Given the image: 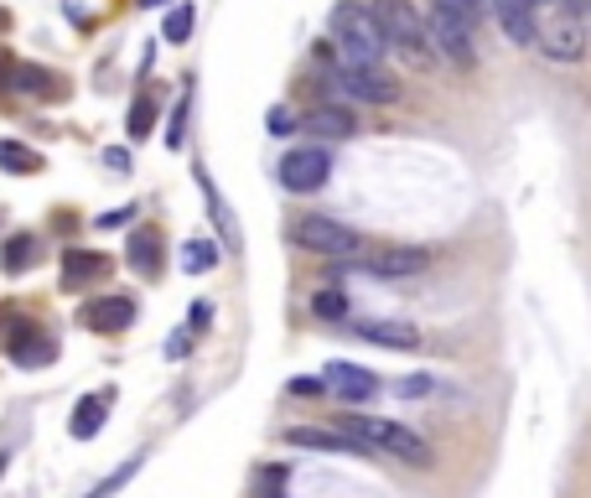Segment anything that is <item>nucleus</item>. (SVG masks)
I'll use <instances>...</instances> for the list:
<instances>
[{"mask_svg": "<svg viewBox=\"0 0 591 498\" xmlns=\"http://www.w3.org/2000/svg\"><path fill=\"white\" fill-rule=\"evenodd\" d=\"M188 343H192V332L177 328L171 337H166V358H182V354H188Z\"/></svg>", "mask_w": 591, "mask_h": 498, "instance_id": "33", "label": "nucleus"}, {"mask_svg": "<svg viewBox=\"0 0 591 498\" xmlns=\"http://www.w3.org/2000/svg\"><path fill=\"white\" fill-rule=\"evenodd\" d=\"M311 317L343 322V317H354V311H348V296H343V291H317V296H311Z\"/></svg>", "mask_w": 591, "mask_h": 498, "instance_id": "26", "label": "nucleus"}, {"mask_svg": "<svg viewBox=\"0 0 591 498\" xmlns=\"http://www.w3.org/2000/svg\"><path fill=\"white\" fill-rule=\"evenodd\" d=\"M197 188H203V197H208V214H214V224H218V234L229 239V250H239L244 239H239V224H234V214L223 208V197H218V188H214V177L197 166Z\"/></svg>", "mask_w": 591, "mask_h": 498, "instance_id": "20", "label": "nucleus"}, {"mask_svg": "<svg viewBox=\"0 0 591 498\" xmlns=\"http://www.w3.org/2000/svg\"><path fill=\"white\" fill-rule=\"evenodd\" d=\"M141 5H166V0H141Z\"/></svg>", "mask_w": 591, "mask_h": 498, "instance_id": "40", "label": "nucleus"}, {"mask_svg": "<svg viewBox=\"0 0 591 498\" xmlns=\"http://www.w3.org/2000/svg\"><path fill=\"white\" fill-rule=\"evenodd\" d=\"M285 442L291 447H301V451H327V457H369V451L358 447L354 436H343L337 426H291L285 431Z\"/></svg>", "mask_w": 591, "mask_h": 498, "instance_id": "13", "label": "nucleus"}, {"mask_svg": "<svg viewBox=\"0 0 591 498\" xmlns=\"http://www.w3.org/2000/svg\"><path fill=\"white\" fill-rule=\"evenodd\" d=\"M192 26H197V11H192V0H188V5H177V11L166 16L162 42H188V37H192Z\"/></svg>", "mask_w": 591, "mask_h": 498, "instance_id": "27", "label": "nucleus"}, {"mask_svg": "<svg viewBox=\"0 0 591 498\" xmlns=\"http://www.w3.org/2000/svg\"><path fill=\"white\" fill-rule=\"evenodd\" d=\"M431 5H441V11H451L457 22L467 26V31H477V22L488 16V0H431Z\"/></svg>", "mask_w": 591, "mask_h": 498, "instance_id": "28", "label": "nucleus"}, {"mask_svg": "<svg viewBox=\"0 0 591 498\" xmlns=\"http://www.w3.org/2000/svg\"><path fill=\"white\" fill-rule=\"evenodd\" d=\"M337 431L354 436L363 451L400 457V462H410V468H431V462H436V451H431L426 436L400 426V421H378V416H337Z\"/></svg>", "mask_w": 591, "mask_h": 498, "instance_id": "2", "label": "nucleus"}, {"mask_svg": "<svg viewBox=\"0 0 591 498\" xmlns=\"http://www.w3.org/2000/svg\"><path fill=\"white\" fill-rule=\"evenodd\" d=\"M431 390H436V374H410V380L395 384L400 400H421V395H431Z\"/></svg>", "mask_w": 591, "mask_h": 498, "instance_id": "30", "label": "nucleus"}, {"mask_svg": "<svg viewBox=\"0 0 591 498\" xmlns=\"http://www.w3.org/2000/svg\"><path fill=\"white\" fill-rule=\"evenodd\" d=\"M110 276V260L99 250H63V291H83Z\"/></svg>", "mask_w": 591, "mask_h": 498, "instance_id": "16", "label": "nucleus"}, {"mask_svg": "<svg viewBox=\"0 0 591 498\" xmlns=\"http://www.w3.org/2000/svg\"><path fill=\"white\" fill-rule=\"evenodd\" d=\"M296 244L311 250V255H322V260H358V250H363V239L348 229V224H337L327 214H307L296 224Z\"/></svg>", "mask_w": 591, "mask_h": 498, "instance_id": "4", "label": "nucleus"}, {"mask_svg": "<svg viewBox=\"0 0 591 498\" xmlns=\"http://www.w3.org/2000/svg\"><path fill=\"white\" fill-rule=\"evenodd\" d=\"M104 410H110V395H83V400L73 405L68 431L78 436V442H94L99 426H104Z\"/></svg>", "mask_w": 591, "mask_h": 498, "instance_id": "19", "label": "nucleus"}, {"mask_svg": "<svg viewBox=\"0 0 591 498\" xmlns=\"http://www.w3.org/2000/svg\"><path fill=\"white\" fill-rule=\"evenodd\" d=\"M141 462H145V451H141V457H130V462H119L115 473L104 477V483H94V488H89V494H83V498H115L119 488H125V483H130V477L141 473Z\"/></svg>", "mask_w": 591, "mask_h": 498, "instance_id": "25", "label": "nucleus"}, {"mask_svg": "<svg viewBox=\"0 0 591 498\" xmlns=\"http://www.w3.org/2000/svg\"><path fill=\"white\" fill-rule=\"evenodd\" d=\"M104 166H110V171H130V151H125V145H110V151H104Z\"/></svg>", "mask_w": 591, "mask_h": 498, "instance_id": "35", "label": "nucleus"}, {"mask_svg": "<svg viewBox=\"0 0 591 498\" xmlns=\"http://www.w3.org/2000/svg\"><path fill=\"white\" fill-rule=\"evenodd\" d=\"M136 208H115V214H99V229H119V224H130Z\"/></svg>", "mask_w": 591, "mask_h": 498, "instance_id": "36", "label": "nucleus"}, {"mask_svg": "<svg viewBox=\"0 0 591 498\" xmlns=\"http://www.w3.org/2000/svg\"><path fill=\"white\" fill-rule=\"evenodd\" d=\"M332 84L343 89L348 99H363V104H389V99L400 94L384 73H369V68H343V63H332Z\"/></svg>", "mask_w": 591, "mask_h": 498, "instance_id": "11", "label": "nucleus"}, {"mask_svg": "<svg viewBox=\"0 0 591 498\" xmlns=\"http://www.w3.org/2000/svg\"><path fill=\"white\" fill-rule=\"evenodd\" d=\"M0 343H5V354L16 358L22 369H37V363H52V354H57V343H52L48 332L37 328V322H26V317H11V311H0Z\"/></svg>", "mask_w": 591, "mask_h": 498, "instance_id": "6", "label": "nucleus"}, {"mask_svg": "<svg viewBox=\"0 0 591 498\" xmlns=\"http://www.w3.org/2000/svg\"><path fill=\"white\" fill-rule=\"evenodd\" d=\"M5 26H11V16H5V11H0V31H5Z\"/></svg>", "mask_w": 591, "mask_h": 498, "instance_id": "39", "label": "nucleus"}, {"mask_svg": "<svg viewBox=\"0 0 591 498\" xmlns=\"http://www.w3.org/2000/svg\"><path fill=\"white\" fill-rule=\"evenodd\" d=\"M426 265H431L426 250L404 244V250H374V255H363L358 270H363V276H378V281H400V276H421Z\"/></svg>", "mask_w": 591, "mask_h": 498, "instance_id": "10", "label": "nucleus"}, {"mask_svg": "<svg viewBox=\"0 0 591 498\" xmlns=\"http://www.w3.org/2000/svg\"><path fill=\"white\" fill-rule=\"evenodd\" d=\"M0 166H5L11 177H31V171H42V156L22 141H0Z\"/></svg>", "mask_w": 591, "mask_h": 498, "instance_id": "23", "label": "nucleus"}, {"mask_svg": "<svg viewBox=\"0 0 591 498\" xmlns=\"http://www.w3.org/2000/svg\"><path fill=\"white\" fill-rule=\"evenodd\" d=\"M265 130H270V136H291V130H296V119H291V110H285V104H275V110L265 115Z\"/></svg>", "mask_w": 591, "mask_h": 498, "instance_id": "32", "label": "nucleus"}, {"mask_svg": "<svg viewBox=\"0 0 591 498\" xmlns=\"http://www.w3.org/2000/svg\"><path fill=\"white\" fill-rule=\"evenodd\" d=\"M11 84L22 94H57V78L48 68H37V63H11Z\"/></svg>", "mask_w": 591, "mask_h": 498, "instance_id": "22", "label": "nucleus"}, {"mask_svg": "<svg viewBox=\"0 0 591 498\" xmlns=\"http://www.w3.org/2000/svg\"><path fill=\"white\" fill-rule=\"evenodd\" d=\"M37 265V234H11L5 239V250H0V270L5 276H22Z\"/></svg>", "mask_w": 591, "mask_h": 498, "instance_id": "21", "label": "nucleus"}, {"mask_svg": "<svg viewBox=\"0 0 591 498\" xmlns=\"http://www.w3.org/2000/svg\"><path fill=\"white\" fill-rule=\"evenodd\" d=\"M151 125H156V104H151V99H136V104H130V141H145Z\"/></svg>", "mask_w": 591, "mask_h": 498, "instance_id": "29", "label": "nucleus"}, {"mask_svg": "<svg viewBox=\"0 0 591 498\" xmlns=\"http://www.w3.org/2000/svg\"><path fill=\"white\" fill-rule=\"evenodd\" d=\"M348 332L354 337H363V343H374V348H400V354H410V348H421V332L410 328V322H348Z\"/></svg>", "mask_w": 591, "mask_h": 498, "instance_id": "15", "label": "nucleus"}, {"mask_svg": "<svg viewBox=\"0 0 591 498\" xmlns=\"http://www.w3.org/2000/svg\"><path fill=\"white\" fill-rule=\"evenodd\" d=\"M374 22L384 31V48H395L410 63V68L426 73L436 63V48H431L426 26L415 22V11H410V0H378L374 5Z\"/></svg>", "mask_w": 591, "mask_h": 498, "instance_id": "3", "label": "nucleus"}, {"mask_svg": "<svg viewBox=\"0 0 591 498\" xmlns=\"http://www.w3.org/2000/svg\"><path fill=\"white\" fill-rule=\"evenodd\" d=\"M78 317H83V328H94V332H125L136 322V302L130 296H94Z\"/></svg>", "mask_w": 591, "mask_h": 498, "instance_id": "14", "label": "nucleus"}, {"mask_svg": "<svg viewBox=\"0 0 591 498\" xmlns=\"http://www.w3.org/2000/svg\"><path fill=\"white\" fill-rule=\"evenodd\" d=\"M208 322H214V307H208V302H197V307H192V328H188V332L208 328Z\"/></svg>", "mask_w": 591, "mask_h": 498, "instance_id": "37", "label": "nucleus"}, {"mask_svg": "<svg viewBox=\"0 0 591 498\" xmlns=\"http://www.w3.org/2000/svg\"><path fill=\"white\" fill-rule=\"evenodd\" d=\"M322 384H327L332 395L343 405H369L378 395V380L374 369H363V363H348V358H332L327 369H322Z\"/></svg>", "mask_w": 591, "mask_h": 498, "instance_id": "9", "label": "nucleus"}, {"mask_svg": "<svg viewBox=\"0 0 591 498\" xmlns=\"http://www.w3.org/2000/svg\"><path fill=\"white\" fill-rule=\"evenodd\" d=\"M555 5H561V11H587L591 0H555Z\"/></svg>", "mask_w": 591, "mask_h": 498, "instance_id": "38", "label": "nucleus"}, {"mask_svg": "<svg viewBox=\"0 0 591 498\" xmlns=\"http://www.w3.org/2000/svg\"><path fill=\"white\" fill-rule=\"evenodd\" d=\"M214 265H218V244H214V239H192L188 250H182V270H188V276H208Z\"/></svg>", "mask_w": 591, "mask_h": 498, "instance_id": "24", "label": "nucleus"}, {"mask_svg": "<svg viewBox=\"0 0 591 498\" xmlns=\"http://www.w3.org/2000/svg\"><path fill=\"white\" fill-rule=\"evenodd\" d=\"M488 11L498 16L503 37L514 48H535V31H540V16H535V0H488Z\"/></svg>", "mask_w": 591, "mask_h": 498, "instance_id": "12", "label": "nucleus"}, {"mask_svg": "<svg viewBox=\"0 0 591 498\" xmlns=\"http://www.w3.org/2000/svg\"><path fill=\"white\" fill-rule=\"evenodd\" d=\"M535 42L544 48L550 63H581V58H587V26H581L576 11H566L561 22L540 26V31H535Z\"/></svg>", "mask_w": 591, "mask_h": 498, "instance_id": "8", "label": "nucleus"}, {"mask_svg": "<svg viewBox=\"0 0 591 498\" xmlns=\"http://www.w3.org/2000/svg\"><path fill=\"white\" fill-rule=\"evenodd\" d=\"M332 48H337V63H343V68H369V73H378L384 52H389L374 11L358 5V0L332 5Z\"/></svg>", "mask_w": 591, "mask_h": 498, "instance_id": "1", "label": "nucleus"}, {"mask_svg": "<svg viewBox=\"0 0 591 498\" xmlns=\"http://www.w3.org/2000/svg\"><path fill=\"white\" fill-rule=\"evenodd\" d=\"M188 110H192V94L177 99V110H171V130H166V145H171V151L182 145V125H188Z\"/></svg>", "mask_w": 591, "mask_h": 498, "instance_id": "31", "label": "nucleus"}, {"mask_svg": "<svg viewBox=\"0 0 591 498\" xmlns=\"http://www.w3.org/2000/svg\"><path fill=\"white\" fill-rule=\"evenodd\" d=\"M426 37H431V48L447 58L451 68H462V73H473L477 68V31H467V26L457 22L451 11H441V5H431V26H426Z\"/></svg>", "mask_w": 591, "mask_h": 498, "instance_id": "5", "label": "nucleus"}, {"mask_svg": "<svg viewBox=\"0 0 591 498\" xmlns=\"http://www.w3.org/2000/svg\"><path fill=\"white\" fill-rule=\"evenodd\" d=\"M291 395H327V384H322V374H311V380H291Z\"/></svg>", "mask_w": 591, "mask_h": 498, "instance_id": "34", "label": "nucleus"}, {"mask_svg": "<svg viewBox=\"0 0 591 498\" xmlns=\"http://www.w3.org/2000/svg\"><path fill=\"white\" fill-rule=\"evenodd\" d=\"M275 177H281L285 192H317L322 182L332 177V156L322 151V145H301V151H285L281 166H275Z\"/></svg>", "mask_w": 591, "mask_h": 498, "instance_id": "7", "label": "nucleus"}, {"mask_svg": "<svg viewBox=\"0 0 591 498\" xmlns=\"http://www.w3.org/2000/svg\"><path fill=\"white\" fill-rule=\"evenodd\" d=\"M311 136H327V141H343V136H354L358 119L354 110H337V104H311V115L301 119Z\"/></svg>", "mask_w": 591, "mask_h": 498, "instance_id": "17", "label": "nucleus"}, {"mask_svg": "<svg viewBox=\"0 0 591 498\" xmlns=\"http://www.w3.org/2000/svg\"><path fill=\"white\" fill-rule=\"evenodd\" d=\"M125 260H130V270L145 276V281H151V276H162V234H156V229H136V234H130V255H125Z\"/></svg>", "mask_w": 591, "mask_h": 498, "instance_id": "18", "label": "nucleus"}]
</instances>
